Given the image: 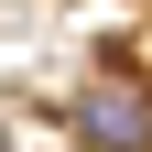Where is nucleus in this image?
<instances>
[{"label": "nucleus", "mask_w": 152, "mask_h": 152, "mask_svg": "<svg viewBox=\"0 0 152 152\" xmlns=\"http://www.w3.org/2000/svg\"><path fill=\"white\" fill-rule=\"evenodd\" d=\"M76 130L98 152H152V98L141 87H87V98H76Z\"/></svg>", "instance_id": "f257e3e1"}]
</instances>
